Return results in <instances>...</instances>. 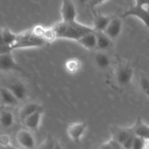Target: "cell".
I'll use <instances>...</instances> for the list:
<instances>
[{"instance_id":"obj_1","label":"cell","mask_w":149,"mask_h":149,"mask_svg":"<svg viewBox=\"0 0 149 149\" xmlns=\"http://www.w3.org/2000/svg\"><path fill=\"white\" fill-rule=\"evenodd\" d=\"M55 33V39H67L76 42L84 35L94 31L93 27L81 24L77 21H61L51 26Z\"/></svg>"},{"instance_id":"obj_2","label":"cell","mask_w":149,"mask_h":149,"mask_svg":"<svg viewBox=\"0 0 149 149\" xmlns=\"http://www.w3.org/2000/svg\"><path fill=\"white\" fill-rule=\"evenodd\" d=\"M134 16L141 20L148 31L149 41V1H135L134 4L124 13L122 17Z\"/></svg>"},{"instance_id":"obj_3","label":"cell","mask_w":149,"mask_h":149,"mask_svg":"<svg viewBox=\"0 0 149 149\" xmlns=\"http://www.w3.org/2000/svg\"><path fill=\"white\" fill-rule=\"evenodd\" d=\"M46 42L43 38L35 35L33 31H26L17 34V40L12 46V49L13 50L21 48L42 47Z\"/></svg>"},{"instance_id":"obj_4","label":"cell","mask_w":149,"mask_h":149,"mask_svg":"<svg viewBox=\"0 0 149 149\" xmlns=\"http://www.w3.org/2000/svg\"><path fill=\"white\" fill-rule=\"evenodd\" d=\"M87 125L84 122H74L68 125L67 134L70 139L75 143H79L87 130Z\"/></svg>"},{"instance_id":"obj_5","label":"cell","mask_w":149,"mask_h":149,"mask_svg":"<svg viewBox=\"0 0 149 149\" xmlns=\"http://www.w3.org/2000/svg\"><path fill=\"white\" fill-rule=\"evenodd\" d=\"M133 74L134 71L130 65L122 64L116 69V81L122 86L128 85L132 81Z\"/></svg>"},{"instance_id":"obj_6","label":"cell","mask_w":149,"mask_h":149,"mask_svg":"<svg viewBox=\"0 0 149 149\" xmlns=\"http://www.w3.org/2000/svg\"><path fill=\"white\" fill-rule=\"evenodd\" d=\"M61 14L63 22L77 21V9L74 2L68 0L62 1L61 7Z\"/></svg>"},{"instance_id":"obj_7","label":"cell","mask_w":149,"mask_h":149,"mask_svg":"<svg viewBox=\"0 0 149 149\" xmlns=\"http://www.w3.org/2000/svg\"><path fill=\"white\" fill-rule=\"evenodd\" d=\"M0 70L4 71H15L23 72V69L16 63L12 53L0 55Z\"/></svg>"},{"instance_id":"obj_8","label":"cell","mask_w":149,"mask_h":149,"mask_svg":"<svg viewBox=\"0 0 149 149\" xmlns=\"http://www.w3.org/2000/svg\"><path fill=\"white\" fill-rule=\"evenodd\" d=\"M17 141L20 146L25 149H34L36 141L32 134L26 130H20L17 133Z\"/></svg>"},{"instance_id":"obj_9","label":"cell","mask_w":149,"mask_h":149,"mask_svg":"<svg viewBox=\"0 0 149 149\" xmlns=\"http://www.w3.org/2000/svg\"><path fill=\"white\" fill-rule=\"evenodd\" d=\"M111 133L112 139L114 140L117 143L122 146L130 135L133 132V129L132 127H120L114 126L110 129Z\"/></svg>"},{"instance_id":"obj_10","label":"cell","mask_w":149,"mask_h":149,"mask_svg":"<svg viewBox=\"0 0 149 149\" xmlns=\"http://www.w3.org/2000/svg\"><path fill=\"white\" fill-rule=\"evenodd\" d=\"M122 29V21L120 18H112L104 33L111 39H116L120 35Z\"/></svg>"},{"instance_id":"obj_11","label":"cell","mask_w":149,"mask_h":149,"mask_svg":"<svg viewBox=\"0 0 149 149\" xmlns=\"http://www.w3.org/2000/svg\"><path fill=\"white\" fill-rule=\"evenodd\" d=\"M132 129L136 136L143 138L146 141H149V125L146 124L141 118L137 119Z\"/></svg>"},{"instance_id":"obj_12","label":"cell","mask_w":149,"mask_h":149,"mask_svg":"<svg viewBox=\"0 0 149 149\" xmlns=\"http://www.w3.org/2000/svg\"><path fill=\"white\" fill-rule=\"evenodd\" d=\"M42 114H43V109L33 113L30 116L26 118L23 121V123L26 125V127H28L29 129L33 131L38 130L39 125H40L41 120H42Z\"/></svg>"},{"instance_id":"obj_13","label":"cell","mask_w":149,"mask_h":149,"mask_svg":"<svg viewBox=\"0 0 149 149\" xmlns=\"http://www.w3.org/2000/svg\"><path fill=\"white\" fill-rule=\"evenodd\" d=\"M111 17L109 16L103 15H97L94 19V25L93 30L95 32H105L107 27L109 26Z\"/></svg>"},{"instance_id":"obj_14","label":"cell","mask_w":149,"mask_h":149,"mask_svg":"<svg viewBox=\"0 0 149 149\" xmlns=\"http://www.w3.org/2000/svg\"><path fill=\"white\" fill-rule=\"evenodd\" d=\"M7 88L11 91L15 95V97L18 100H22L25 99L26 96V88L24 84L19 81H15L9 84Z\"/></svg>"},{"instance_id":"obj_15","label":"cell","mask_w":149,"mask_h":149,"mask_svg":"<svg viewBox=\"0 0 149 149\" xmlns=\"http://www.w3.org/2000/svg\"><path fill=\"white\" fill-rule=\"evenodd\" d=\"M80 45L87 49H93L97 48V36L95 31L89 33L77 41Z\"/></svg>"},{"instance_id":"obj_16","label":"cell","mask_w":149,"mask_h":149,"mask_svg":"<svg viewBox=\"0 0 149 149\" xmlns=\"http://www.w3.org/2000/svg\"><path fill=\"white\" fill-rule=\"evenodd\" d=\"M0 100L6 106H15L18 103V100L7 87H0Z\"/></svg>"},{"instance_id":"obj_17","label":"cell","mask_w":149,"mask_h":149,"mask_svg":"<svg viewBox=\"0 0 149 149\" xmlns=\"http://www.w3.org/2000/svg\"><path fill=\"white\" fill-rule=\"evenodd\" d=\"M43 108L41 105H39V103H27L26 105H25L23 108L21 109L20 112V118L21 119L22 122H23V121L28 118L29 116H30L31 115H32L33 113H36V112L42 110Z\"/></svg>"},{"instance_id":"obj_18","label":"cell","mask_w":149,"mask_h":149,"mask_svg":"<svg viewBox=\"0 0 149 149\" xmlns=\"http://www.w3.org/2000/svg\"><path fill=\"white\" fill-rule=\"evenodd\" d=\"M97 36V48L100 50H106L112 45V40L104 32H95Z\"/></svg>"},{"instance_id":"obj_19","label":"cell","mask_w":149,"mask_h":149,"mask_svg":"<svg viewBox=\"0 0 149 149\" xmlns=\"http://www.w3.org/2000/svg\"><path fill=\"white\" fill-rule=\"evenodd\" d=\"M15 122L14 115L8 111H3L0 113V124L4 128H10Z\"/></svg>"},{"instance_id":"obj_20","label":"cell","mask_w":149,"mask_h":149,"mask_svg":"<svg viewBox=\"0 0 149 149\" xmlns=\"http://www.w3.org/2000/svg\"><path fill=\"white\" fill-rule=\"evenodd\" d=\"M1 33H2L3 40L5 45H8L12 48V46L17 42V34L14 33L9 29H1Z\"/></svg>"},{"instance_id":"obj_21","label":"cell","mask_w":149,"mask_h":149,"mask_svg":"<svg viewBox=\"0 0 149 149\" xmlns=\"http://www.w3.org/2000/svg\"><path fill=\"white\" fill-rule=\"evenodd\" d=\"M81 61L77 58H69L65 63V68L70 74L77 72L81 68Z\"/></svg>"},{"instance_id":"obj_22","label":"cell","mask_w":149,"mask_h":149,"mask_svg":"<svg viewBox=\"0 0 149 149\" xmlns=\"http://www.w3.org/2000/svg\"><path fill=\"white\" fill-rule=\"evenodd\" d=\"M95 63L101 69H106L111 65V59L106 54L99 52L95 55Z\"/></svg>"},{"instance_id":"obj_23","label":"cell","mask_w":149,"mask_h":149,"mask_svg":"<svg viewBox=\"0 0 149 149\" xmlns=\"http://www.w3.org/2000/svg\"><path fill=\"white\" fill-rule=\"evenodd\" d=\"M101 149H125L121 144L115 141L112 138L109 141L103 143L101 146Z\"/></svg>"},{"instance_id":"obj_24","label":"cell","mask_w":149,"mask_h":149,"mask_svg":"<svg viewBox=\"0 0 149 149\" xmlns=\"http://www.w3.org/2000/svg\"><path fill=\"white\" fill-rule=\"evenodd\" d=\"M146 141L143 138L136 136L132 149H145Z\"/></svg>"},{"instance_id":"obj_25","label":"cell","mask_w":149,"mask_h":149,"mask_svg":"<svg viewBox=\"0 0 149 149\" xmlns=\"http://www.w3.org/2000/svg\"><path fill=\"white\" fill-rule=\"evenodd\" d=\"M140 86L141 90L146 95L149 96V79L146 77H142L140 81Z\"/></svg>"},{"instance_id":"obj_26","label":"cell","mask_w":149,"mask_h":149,"mask_svg":"<svg viewBox=\"0 0 149 149\" xmlns=\"http://www.w3.org/2000/svg\"><path fill=\"white\" fill-rule=\"evenodd\" d=\"M135 138H136V135H135V132H134L133 131V132L130 135L129 138H128L125 141V142L122 144L123 148L125 149H132Z\"/></svg>"},{"instance_id":"obj_27","label":"cell","mask_w":149,"mask_h":149,"mask_svg":"<svg viewBox=\"0 0 149 149\" xmlns=\"http://www.w3.org/2000/svg\"><path fill=\"white\" fill-rule=\"evenodd\" d=\"M55 142V141H54L51 137H49V138H47L45 142L38 149H52L53 148Z\"/></svg>"},{"instance_id":"obj_28","label":"cell","mask_w":149,"mask_h":149,"mask_svg":"<svg viewBox=\"0 0 149 149\" xmlns=\"http://www.w3.org/2000/svg\"><path fill=\"white\" fill-rule=\"evenodd\" d=\"M0 143L2 144L4 147L8 146H9V138L7 136L0 137Z\"/></svg>"},{"instance_id":"obj_29","label":"cell","mask_w":149,"mask_h":149,"mask_svg":"<svg viewBox=\"0 0 149 149\" xmlns=\"http://www.w3.org/2000/svg\"><path fill=\"white\" fill-rule=\"evenodd\" d=\"M52 149H63V148L62 147L61 144L60 143V142L58 141H55V144H54L53 148Z\"/></svg>"},{"instance_id":"obj_30","label":"cell","mask_w":149,"mask_h":149,"mask_svg":"<svg viewBox=\"0 0 149 149\" xmlns=\"http://www.w3.org/2000/svg\"><path fill=\"white\" fill-rule=\"evenodd\" d=\"M5 45V43L4 42L3 40V36H2V33H1V29H0V45Z\"/></svg>"},{"instance_id":"obj_31","label":"cell","mask_w":149,"mask_h":149,"mask_svg":"<svg viewBox=\"0 0 149 149\" xmlns=\"http://www.w3.org/2000/svg\"><path fill=\"white\" fill-rule=\"evenodd\" d=\"M2 149H17V148H14V147H13V146H8L3 147Z\"/></svg>"},{"instance_id":"obj_32","label":"cell","mask_w":149,"mask_h":149,"mask_svg":"<svg viewBox=\"0 0 149 149\" xmlns=\"http://www.w3.org/2000/svg\"><path fill=\"white\" fill-rule=\"evenodd\" d=\"M1 100H0V105H1Z\"/></svg>"}]
</instances>
